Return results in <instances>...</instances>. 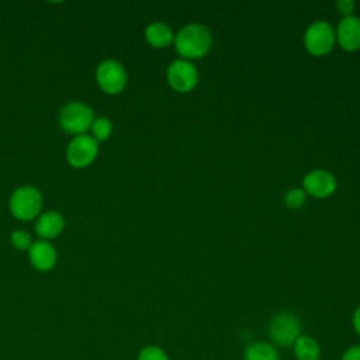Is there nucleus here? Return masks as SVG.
<instances>
[{"mask_svg": "<svg viewBox=\"0 0 360 360\" xmlns=\"http://www.w3.org/2000/svg\"><path fill=\"white\" fill-rule=\"evenodd\" d=\"M173 39L176 52L186 60L202 58L212 44L210 31L201 24L184 25Z\"/></svg>", "mask_w": 360, "mask_h": 360, "instance_id": "f257e3e1", "label": "nucleus"}, {"mask_svg": "<svg viewBox=\"0 0 360 360\" xmlns=\"http://www.w3.org/2000/svg\"><path fill=\"white\" fill-rule=\"evenodd\" d=\"M301 336V321L291 311H280L269 322V338L281 347H290Z\"/></svg>", "mask_w": 360, "mask_h": 360, "instance_id": "f03ea898", "label": "nucleus"}, {"mask_svg": "<svg viewBox=\"0 0 360 360\" xmlns=\"http://www.w3.org/2000/svg\"><path fill=\"white\" fill-rule=\"evenodd\" d=\"M94 121L93 110L80 101H73L66 104L59 114V122L65 132L72 135H84Z\"/></svg>", "mask_w": 360, "mask_h": 360, "instance_id": "7ed1b4c3", "label": "nucleus"}, {"mask_svg": "<svg viewBox=\"0 0 360 360\" xmlns=\"http://www.w3.org/2000/svg\"><path fill=\"white\" fill-rule=\"evenodd\" d=\"M42 207V195L32 186L18 187L10 197V211L21 221L34 219Z\"/></svg>", "mask_w": 360, "mask_h": 360, "instance_id": "20e7f679", "label": "nucleus"}, {"mask_svg": "<svg viewBox=\"0 0 360 360\" xmlns=\"http://www.w3.org/2000/svg\"><path fill=\"white\" fill-rule=\"evenodd\" d=\"M336 41L333 27L326 21L312 22L304 34V45L314 56H322L332 51Z\"/></svg>", "mask_w": 360, "mask_h": 360, "instance_id": "39448f33", "label": "nucleus"}, {"mask_svg": "<svg viewBox=\"0 0 360 360\" xmlns=\"http://www.w3.org/2000/svg\"><path fill=\"white\" fill-rule=\"evenodd\" d=\"M96 79L101 90L108 94H118L127 86L125 68L114 59H105L98 65Z\"/></svg>", "mask_w": 360, "mask_h": 360, "instance_id": "423d86ee", "label": "nucleus"}, {"mask_svg": "<svg viewBox=\"0 0 360 360\" xmlns=\"http://www.w3.org/2000/svg\"><path fill=\"white\" fill-rule=\"evenodd\" d=\"M166 79L173 90L179 93H187L197 86L198 72L190 60L176 59L169 65Z\"/></svg>", "mask_w": 360, "mask_h": 360, "instance_id": "0eeeda50", "label": "nucleus"}, {"mask_svg": "<svg viewBox=\"0 0 360 360\" xmlns=\"http://www.w3.org/2000/svg\"><path fill=\"white\" fill-rule=\"evenodd\" d=\"M98 153V142L90 135H77L75 136L66 150L68 162L73 167H86L89 166Z\"/></svg>", "mask_w": 360, "mask_h": 360, "instance_id": "6e6552de", "label": "nucleus"}, {"mask_svg": "<svg viewBox=\"0 0 360 360\" xmlns=\"http://www.w3.org/2000/svg\"><path fill=\"white\" fill-rule=\"evenodd\" d=\"M338 187L335 176L323 169H315L304 176L302 190L315 197V198H326L335 193Z\"/></svg>", "mask_w": 360, "mask_h": 360, "instance_id": "1a4fd4ad", "label": "nucleus"}, {"mask_svg": "<svg viewBox=\"0 0 360 360\" xmlns=\"http://www.w3.org/2000/svg\"><path fill=\"white\" fill-rule=\"evenodd\" d=\"M339 45L349 52L360 49V18L356 15L343 17L336 30Z\"/></svg>", "mask_w": 360, "mask_h": 360, "instance_id": "9d476101", "label": "nucleus"}, {"mask_svg": "<svg viewBox=\"0 0 360 360\" xmlns=\"http://www.w3.org/2000/svg\"><path fill=\"white\" fill-rule=\"evenodd\" d=\"M30 262L39 271H48L56 264V250L48 240H37L31 245Z\"/></svg>", "mask_w": 360, "mask_h": 360, "instance_id": "9b49d317", "label": "nucleus"}, {"mask_svg": "<svg viewBox=\"0 0 360 360\" xmlns=\"http://www.w3.org/2000/svg\"><path fill=\"white\" fill-rule=\"evenodd\" d=\"M63 217L56 211L44 212L35 222V232L42 240L55 239L63 231Z\"/></svg>", "mask_w": 360, "mask_h": 360, "instance_id": "f8f14e48", "label": "nucleus"}, {"mask_svg": "<svg viewBox=\"0 0 360 360\" xmlns=\"http://www.w3.org/2000/svg\"><path fill=\"white\" fill-rule=\"evenodd\" d=\"M297 360H319L321 346L316 339L308 335H301L292 345Z\"/></svg>", "mask_w": 360, "mask_h": 360, "instance_id": "ddd939ff", "label": "nucleus"}, {"mask_svg": "<svg viewBox=\"0 0 360 360\" xmlns=\"http://www.w3.org/2000/svg\"><path fill=\"white\" fill-rule=\"evenodd\" d=\"M145 38L146 41L155 46V48H165L172 44L173 41V32L172 30L160 21H155L149 24L145 30Z\"/></svg>", "mask_w": 360, "mask_h": 360, "instance_id": "4468645a", "label": "nucleus"}, {"mask_svg": "<svg viewBox=\"0 0 360 360\" xmlns=\"http://www.w3.org/2000/svg\"><path fill=\"white\" fill-rule=\"evenodd\" d=\"M243 360H280V357L276 346L263 340H256L245 349Z\"/></svg>", "mask_w": 360, "mask_h": 360, "instance_id": "2eb2a0df", "label": "nucleus"}, {"mask_svg": "<svg viewBox=\"0 0 360 360\" xmlns=\"http://www.w3.org/2000/svg\"><path fill=\"white\" fill-rule=\"evenodd\" d=\"M112 132V122L105 118V117H98L93 121V125H91V134H93V138L98 142V141H104L107 139Z\"/></svg>", "mask_w": 360, "mask_h": 360, "instance_id": "dca6fc26", "label": "nucleus"}, {"mask_svg": "<svg viewBox=\"0 0 360 360\" xmlns=\"http://www.w3.org/2000/svg\"><path fill=\"white\" fill-rule=\"evenodd\" d=\"M305 200H307V193L302 188H291L284 195V204L291 210L301 208Z\"/></svg>", "mask_w": 360, "mask_h": 360, "instance_id": "f3484780", "label": "nucleus"}, {"mask_svg": "<svg viewBox=\"0 0 360 360\" xmlns=\"http://www.w3.org/2000/svg\"><path fill=\"white\" fill-rule=\"evenodd\" d=\"M138 360H170L167 353L159 346H145L138 353Z\"/></svg>", "mask_w": 360, "mask_h": 360, "instance_id": "a211bd4d", "label": "nucleus"}, {"mask_svg": "<svg viewBox=\"0 0 360 360\" xmlns=\"http://www.w3.org/2000/svg\"><path fill=\"white\" fill-rule=\"evenodd\" d=\"M11 243L18 250H30V248L32 245V239L27 231L20 229V231H14L11 233Z\"/></svg>", "mask_w": 360, "mask_h": 360, "instance_id": "6ab92c4d", "label": "nucleus"}, {"mask_svg": "<svg viewBox=\"0 0 360 360\" xmlns=\"http://www.w3.org/2000/svg\"><path fill=\"white\" fill-rule=\"evenodd\" d=\"M336 7H338L340 14H343L345 17H349V15H352V11L354 8V3L352 0H339L336 3Z\"/></svg>", "mask_w": 360, "mask_h": 360, "instance_id": "aec40b11", "label": "nucleus"}, {"mask_svg": "<svg viewBox=\"0 0 360 360\" xmlns=\"http://www.w3.org/2000/svg\"><path fill=\"white\" fill-rule=\"evenodd\" d=\"M340 360H360V345L347 347L342 354Z\"/></svg>", "mask_w": 360, "mask_h": 360, "instance_id": "412c9836", "label": "nucleus"}, {"mask_svg": "<svg viewBox=\"0 0 360 360\" xmlns=\"http://www.w3.org/2000/svg\"><path fill=\"white\" fill-rule=\"evenodd\" d=\"M353 328H354L356 333L360 336V305L356 308V311L353 314Z\"/></svg>", "mask_w": 360, "mask_h": 360, "instance_id": "4be33fe9", "label": "nucleus"}]
</instances>
